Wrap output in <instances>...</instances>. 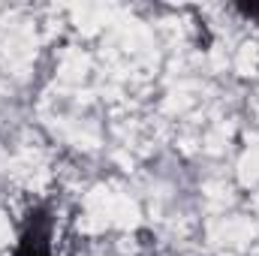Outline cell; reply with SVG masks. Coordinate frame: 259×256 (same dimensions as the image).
Segmentation results:
<instances>
[{
    "mask_svg": "<svg viewBox=\"0 0 259 256\" xmlns=\"http://www.w3.org/2000/svg\"><path fill=\"white\" fill-rule=\"evenodd\" d=\"M241 12L250 18H259V3H241Z\"/></svg>",
    "mask_w": 259,
    "mask_h": 256,
    "instance_id": "7a4b0ae2",
    "label": "cell"
},
{
    "mask_svg": "<svg viewBox=\"0 0 259 256\" xmlns=\"http://www.w3.org/2000/svg\"><path fill=\"white\" fill-rule=\"evenodd\" d=\"M18 256H52L49 250V217L46 214H33L27 223V232L21 238Z\"/></svg>",
    "mask_w": 259,
    "mask_h": 256,
    "instance_id": "6da1fadb",
    "label": "cell"
}]
</instances>
